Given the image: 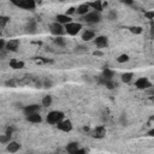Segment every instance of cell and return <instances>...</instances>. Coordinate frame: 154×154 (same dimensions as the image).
Here are the masks:
<instances>
[{"mask_svg": "<svg viewBox=\"0 0 154 154\" xmlns=\"http://www.w3.org/2000/svg\"><path fill=\"white\" fill-rule=\"evenodd\" d=\"M101 18L102 17H101L100 12H97V11H89L87 14L82 16L83 22H85L87 24H96V23L101 22Z\"/></svg>", "mask_w": 154, "mask_h": 154, "instance_id": "cell-1", "label": "cell"}, {"mask_svg": "<svg viewBox=\"0 0 154 154\" xmlns=\"http://www.w3.org/2000/svg\"><path fill=\"white\" fill-rule=\"evenodd\" d=\"M64 26H65V32H66V34H69V35H71V36L77 35V34L82 30V28H83V25H82L81 23L72 22V20H71L70 23L65 24Z\"/></svg>", "mask_w": 154, "mask_h": 154, "instance_id": "cell-2", "label": "cell"}, {"mask_svg": "<svg viewBox=\"0 0 154 154\" xmlns=\"http://www.w3.org/2000/svg\"><path fill=\"white\" fill-rule=\"evenodd\" d=\"M61 119H64V113L60 112V111H52L47 114V123L51 124V125H57Z\"/></svg>", "mask_w": 154, "mask_h": 154, "instance_id": "cell-3", "label": "cell"}, {"mask_svg": "<svg viewBox=\"0 0 154 154\" xmlns=\"http://www.w3.org/2000/svg\"><path fill=\"white\" fill-rule=\"evenodd\" d=\"M49 31H51V34H53L54 36H63L64 34H66V32H65V26H64L63 24L58 23V22H54V23L51 24Z\"/></svg>", "mask_w": 154, "mask_h": 154, "instance_id": "cell-4", "label": "cell"}, {"mask_svg": "<svg viewBox=\"0 0 154 154\" xmlns=\"http://www.w3.org/2000/svg\"><path fill=\"white\" fill-rule=\"evenodd\" d=\"M135 85H136V88H138V89H149V88H152V82L147 78V77H140L138 79H136V82H135Z\"/></svg>", "mask_w": 154, "mask_h": 154, "instance_id": "cell-5", "label": "cell"}, {"mask_svg": "<svg viewBox=\"0 0 154 154\" xmlns=\"http://www.w3.org/2000/svg\"><path fill=\"white\" fill-rule=\"evenodd\" d=\"M57 128H58V130H60V131H63V132H69V131H71V129H72V123H71V120H69V119H61V120L57 124Z\"/></svg>", "mask_w": 154, "mask_h": 154, "instance_id": "cell-6", "label": "cell"}, {"mask_svg": "<svg viewBox=\"0 0 154 154\" xmlns=\"http://www.w3.org/2000/svg\"><path fill=\"white\" fill-rule=\"evenodd\" d=\"M19 48V40L17 38H11L8 41H6V46L5 49L8 52H17Z\"/></svg>", "mask_w": 154, "mask_h": 154, "instance_id": "cell-7", "label": "cell"}, {"mask_svg": "<svg viewBox=\"0 0 154 154\" xmlns=\"http://www.w3.org/2000/svg\"><path fill=\"white\" fill-rule=\"evenodd\" d=\"M94 38H95L94 40V43H95V46L97 48L101 49V48H106L108 46V38L106 36H96Z\"/></svg>", "mask_w": 154, "mask_h": 154, "instance_id": "cell-8", "label": "cell"}, {"mask_svg": "<svg viewBox=\"0 0 154 154\" xmlns=\"http://www.w3.org/2000/svg\"><path fill=\"white\" fill-rule=\"evenodd\" d=\"M40 108H41V106H38V105H36V103H34V105H28V106H24V107H23V112H24L25 116H28V114L38 112Z\"/></svg>", "mask_w": 154, "mask_h": 154, "instance_id": "cell-9", "label": "cell"}, {"mask_svg": "<svg viewBox=\"0 0 154 154\" xmlns=\"http://www.w3.org/2000/svg\"><path fill=\"white\" fill-rule=\"evenodd\" d=\"M26 120L32 123V124H38L42 122V117L38 112H35V113H31V114H28L26 116Z\"/></svg>", "mask_w": 154, "mask_h": 154, "instance_id": "cell-10", "label": "cell"}, {"mask_svg": "<svg viewBox=\"0 0 154 154\" xmlns=\"http://www.w3.org/2000/svg\"><path fill=\"white\" fill-rule=\"evenodd\" d=\"M71 20H72V19H71V16H69V14H66V13H60V14H58V16L55 17V22H58V23H60V24H63V25L70 23Z\"/></svg>", "mask_w": 154, "mask_h": 154, "instance_id": "cell-11", "label": "cell"}, {"mask_svg": "<svg viewBox=\"0 0 154 154\" xmlns=\"http://www.w3.org/2000/svg\"><path fill=\"white\" fill-rule=\"evenodd\" d=\"M36 29H37V23H36V20H34V19L28 20V23H26V25H25V31L29 32V34H35V32H36Z\"/></svg>", "mask_w": 154, "mask_h": 154, "instance_id": "cell-12", "label": "cell"}, {"mask_svg": "<svg viewBox=\"0 0 154 154\" xmlns=\"http://www.w3.org/2000/svg\"><path fill=\"white\" fill-rule=\"evenodd\" d=\"M105 134H106V129L103 125H99L93 130V136L96 138H102L105 136Z\"/></svg>", "mask_w": 154, "mask_h": 154, "instance_id": "cell-13", "label": "cell"}, {"mask_svg": "<svg viewBox=\"0 0 154 154\" xmlns=\"http://www.w3.org/2000/svg\"><path fill=\"white\" fill-rule=\"evenodd\" d=\"M19 148H20V144L18 142H16V141H10L6 144V150L10 152V153H16V152L19 150Z\"/></svg>", "mask_w": 154, "mask_h": 154, "instance_id": "cell-14", "label": "cell"}, {"mask_svg": "<svg viewBox=\"0 0 154 154\" xmlns=\"http://www.w3.org/2000/svg\"><path fill=\"white\" fill-rule=\"evenodd\" d=\"M90 11V7H89V4H81L77 8H76V13L78 14V16H84V14H87L88 12Z\"/></svg>", "mask_w": 154, "mask_h": 154, "instance_id": "cell-15", "label": "cell"}, {"mask_svg": "<svg viewBox=\"0 0 154 154\" xmlns=\"http://www.w3.org/2000/svg\"><path fill=\"white\" fill-rule=\"evenodd\" d=\"M95 37V31L94 30H90V29H85L83 32H82V40L83 41H90Z\"/></svg>", "mask_w": 154, "mask_h": 154, "instance_id": "cell-16", "label": "cell"}, {"mask_svg": "<svg viewBox=\"0 0 154 154\" xmlns=\"http://www.w3.org/2000/svg\"><path fill=\"white\" fill-rule=\"evenodd\" d=\"M89 7H91V8L94 10V11H97V12L102 11V8H103V6H102V2H101V0H96V1L89 2Z\"/></svg>", "mask_w": 154, "mask_h": 154, "instance_id": "cell-17", "label": "cell"}, {"mask_svg": "<svg viewBox=\"0 0 154 154\" xmlns=\"http://www.w3.org/2000/svg\"><path fill=\"white\" fill-rule=\"evenodd\" d=\"M10 66L12 69H22V67H24V63L22 60H18V59H11Z\"/></svg>", "mask_w": 154, "mask_h": 154, "instance_id": "cell-18", "label": "cell"}, {"mask_svg": "<svg viewBox=\"0 0 154 154\" xmlns=\"http://www.w3.org/2000/svg\"><path fill=\"white\" fill-rule=\"evenodd\" d=\"M66 150L69 153H77L79 150V146H78L77 142H71V143H69L66 146Z\"/></svg>", "mask_w": 154, "mask_h": 154, "instance_id": "cell-19", "label": "cell"}, {"mask_svg": "<svg viewBox=\"0 0 154 154\" xmlns=\"http://www.w3.org/2000/svg\"><path fill=\"white\" fill-rule=\"evenodd\" d=\"M103 79H113V77H114V71L113 70H111V69H105L103 70V72H102V76H101Z\"/></svg>", "mask_w": 154, "mask_h": 154, "instance_id": "cell-20", "label": "cell"}, {"mask_svg": "<svg viewBox=\"0 0 154 154\" xmlns=\"http://www.w3.org/2000/svg\"><path fill=\"white\" fill-rule=\"evenodd\" d=\"M106 17H107V19H108L109 22H116L117 18H118V14H117V12H116L114 10H108Z\"/></svg>", "mask_w": 154, "mask_h": 154, "instance_id": "cell-21", "label": "cell"}, {"mask_svg": "<svg viewBox=\"0 0 154 154\" xmlns=\"http://www.w3.org/2000/svg\"><path fill=\"white\" fill-rule=\"evenodd\" d=\"M54 45H57L58 47H65L66 40H65L63 36H55V38H54Z\"/></svg>", "mask_w": 154, "mask_h": 154, "instance_id": "cell-22", "label": "cell"}, {"mask_svg": "<svg viewBox=\"0 0 154 154\" xmlns=\"http://www.w3.org/2000/svg\"><path fill=\"white\" fill-rule=\"evenodd\" d=\"M132 78H134V73L132 72H125V73L122 75V81L124 83H130L132 81Z\"/></svg>", "mask_w": 154, "mask_h": 154, "instance_id": "cell-23", "label": "cell"}, {"mask_svg": "<svg viewBox=\"0 0 154 154\" xmlns=\"http://www.w3.org/2000/svg\"><path fill=\"white\" fill-rule=\"evenodd\" d=\"M52 101H53V97H52L51 95H46V96H43V97H42L41 103H42V106L48 107V106H51V105H52Z\"/></svg>", "mask_w": 154, "mask_h": 154, "instance_id": "cell-24", "label": "cell"}, {"mask_svg": "<svg viewBox=\"0 0 154 154\" xmlns=\"http://www.w3.org/2000/svg\"><path fill=\"white\" fill-rule=\"evenodd\" d=\"M119 123H120V125H123V126H126L128 124H129V118H128V114L126 113H122L120 116H119Z\"/></svg>", "mask_w": 154, "mask_h": 154, "instance_id": "cell-25", "label": "cell"}, {"mask_svg": "<svg viewBox=\"0 0 154 154\" xmlns=\"http://www.w3.org/2000/svg\"><path fill=\"white\" fill-rule=\"evenodd\" d=\"M11 141V134H4V135H0V143L2 144H7L8 142Z\"/></svg>", "mask_w": 154, "mask_h": 154, "instance_id": "cell-26", "label": "cell"}, {"mask_svg": "<svg viewBox=\"0 0 154 154\" xmlns=\"http://www.w3.org/2000/svg\"><path fill=\"white\" fill-rule=\"evenodd\" d=\"M129 59H130V58H129V55L124 53V54H120V55L117 58V61H118L119 64H123V63H126V61H129Z\"/></svg>", "mask_w": 154, "mask_h": 154, "instance_id": "cell-27", "label": "cell"}, {"mask_svg": "<svg viewBox=\"0 0 154 154\" xmlns=\"http://www.w3.org/2000/svg\"><path fill=\"white\" fill-rule=\"evenodd\" d=\"M42 87L43 88H52L53 87V82H52V79H48V78H45L43 81H42Z\"/></svg>", "mask_w": 154, "mask_h": 154, "instance_id": "cell-28", "label": "cell"}, {"mask_svg": "<svg viewBox=\"0 0 154 154\" xmlns=\"http://www.w3.org/2000/svg\"><path fill=\"white\" fill-rule=\"evenodd\" d=\"M8 20H10L8 17H6V16H0V28L6 26L7 23H8Z\"/></svg>", "mask_w": 154, "mask_h": 154, "instance_id": "cell-29", "label": "cell"}, {"mask_svg": "<svg viewBox=\"0 0 154 154\" xmlns=\"http://www.w3.org/2000/svg\"><path fill=\"white\" fill-rule=\"evenodd\" d=\"M130 31H131L132 34H142L143 29H142L141 26H131V28H130Z\"/></svg>", "mask_w": 154, "mask_h": 154, "instance_id": "cell-30", "label": "cell"}, {"mask_svg": "<svg viewBox=\"0 0 154 154\" xmlns=\"http://www.w3.org/2000/svg\"><path fill=\"white\" fill-rule=\"evenodd\" d=\"M87 51H88V48L84 47V46H78V47H76V49H75V52L78 53V54H81V53H85Z\"/></svg>", "mask_w": 154, "mask_h": 154, "instance_id": "cell-31", "label": "cell"}, {"mask_svg": "<svg viewBox=\"0 0 154 154\" xmlns=\"http://www.w3.org/2000/svg\"><path fill=\"white\" fill-rule=\"evenodd\" d=\"M144 14H146V17H147L149 20H152L153 17H154V12H153V11H148V12H146Z\"/></svg>", "mask_w": 154, "mask_h": 154, "instance_id": "cell-32", "label": "cell"}, {"mask_svg": "<svg viewBox=\"0 0 154 154\" xmlns=\"http://www.w3.org/2000/svg\"><path fill=\"white\" fill-rule=\"evenodd\" d=\"M5 46H6V41L4 38H0V52L5 49Z\"/></svg>", "mask_w": 154, "mask_h": 154, "instance_id": "cell-33", "label": "cell"}, {"mask_svg": "<svg viewBox=\"0 0 154 154\" xmlns=\"http://www.w3.org/2000/svg\"><path fill=\"white\" fill-rule=\"evenodd\" d=\"M6 85H7V87H12V88H13V87H16V81H14V79H10V81H7V82H6Z\"/></svg>", "mask_w": 154, "mask_h": 154, "instance_id": "cell-34", "label": "cell"}, {"mask_svg": "<svg viewBox=\"0 0 154 154\" xmlns=\"http://www.w3.org/2000/svg\"><path fill=\"white\" fill-rule=\"evenodd\" d=\"M73 13H76V8H75V7H70L69 11H66V14H69V16H71V14H73Z\"/></svg>", "mask_w": 154, "mask_h": 154, "instance_id": "cell-35", "label": "cell"}, {"mask_svg": "<svg viewBox=\"0 0 154 154\" xmlns=\"http://www.w3.org/2000/svg\"><path fill=\"white\" fill-rule=\"evenodd\" d=\"M124 2H126V4H132V0H123Z\"/></svg>", "mask_w": 154, "mask_h": 154, "instance_id": "cell-36", "label": "cell"}, {"mask_svg": "<svg viewBox=\"0 0 154 154\" xmlns=\"http://www.w3.org/2000/svg\"><path fill=\"white\" fill-rule=\"evenodd\" d=\"M34 2H35V4H41L42 0H34Z\"/></svg>", "mask_w": 154, "mask_h": 154, "instance_id": "cell-37", "label": "cell"}, {"mask_svg": "<svg viewBox=\"0 0 154 154\" xmlns=\"http://www.w3.org/2000/svg\"><path fill=\"white\" fill-rule=\"evenodd\" d=\"M58 1H61V2H63V1H65V0H58Z\"/></svg>", "mask_w": 154, "mask_h": 154, "instance_id": "cell-38", "label": "cell"}, {"mask_svg": "<svg viewBox=\"0 0 154 154\" xmlns=\"http://www.w3.org/2000/svg\"><path fill=\"white\" fill-rule=\"evenodd\" d=\"M0 35H1V32H0Z\"/></svg>", "mask_w": 154, "mask_h": 154, "instance_id": "cell-39", "label": "cell"}]
</instances>
